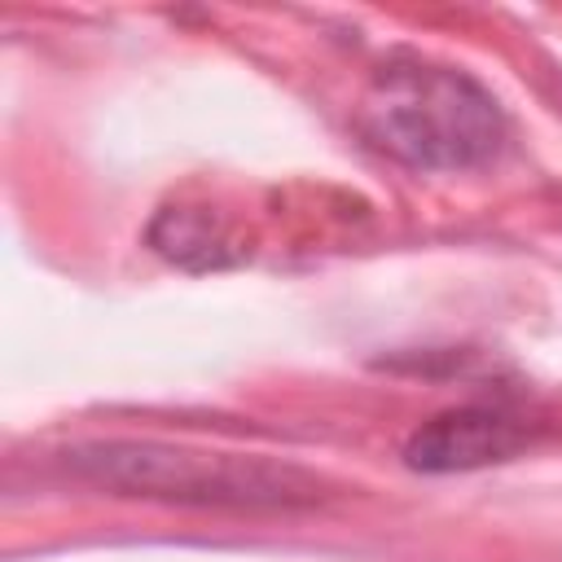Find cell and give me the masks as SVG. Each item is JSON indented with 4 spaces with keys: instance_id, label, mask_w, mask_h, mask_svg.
<instances>
[{
    "instance_id": "obj_1",
    "label": "cell",
    "mask_w": 562,
    "mask_h": 562,
    "mask_svg": "<svg viewBox=\"0 0 562 562\" xmlns=\"http://www.w3.org/2000/svg\"><path fill=\"white\" fill-rule=\"evenodd\" d=\"M364 132L378 149L413 167H474L496 154L505 119L461 70L395 61L373 79Z\"/></svg>"
},
{
    "instance_id": "obj_3",
    "label": "cell",
    "mask_w": 562,
    "mask_h": 562,
    "mask_svg": "<svg viewBox=\"0 0 562 562\" xmlns=\"http://www.w3.org/2000/svg\"><path fill=\"white\" fill-rule=\"evenodd\" d=\"M522 443H527V426L514 413L470 404V408H448L422 422L404 443V461L426 474H452V470L509 461Z\"/></svg>"
},
{
    "instance_id": "obj_2",
    "label": "cell",
    "mask_w": 562,
    "mask_h": 562,
    "mask_svg": "<svg viewBox=\"0 0 562 562\" xmlns=\"http://www.w3.org/2000/svg\"><path fill=\"white\" fill-rule=\"evenodd\" d=\"M79 474L123 496H158L184 505L277 509L316 496V479L299 465L237 452H193L171 443H92L70 457Z\"/></svg>"
}]
</instances>
